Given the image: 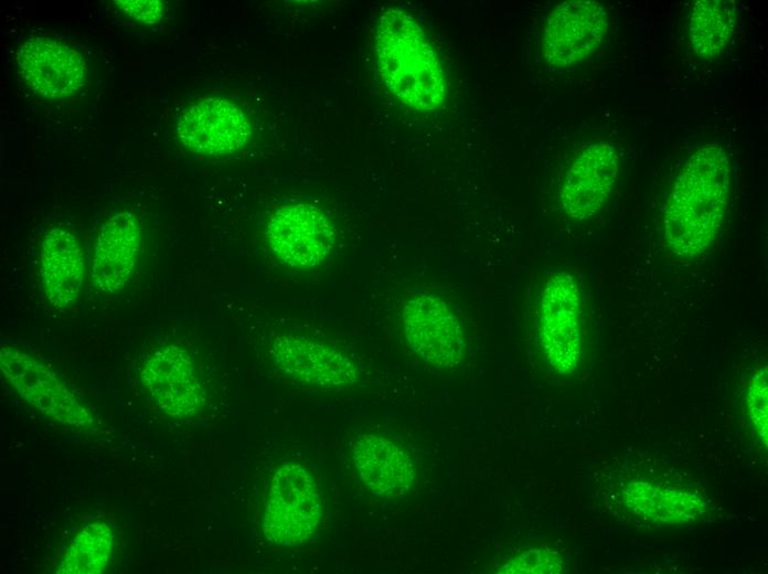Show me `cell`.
<instances>
[{
	"label": "cell",
	"instance_id": "cell-1",
	"mask_svg": "<svg viewBox=\"0 0 768 574\" xmlns=\"http://www.w3.org/2000/svg\"><path fill=\"white\" fill-rule=\"evenodd\" d=\"M732 190L727 152L706 145L686 160L670 191L663 213V236L679 258L706 253L723 225Z\"/></svg>",
	"mask_w": 768,
	"mask_h": 574
},
{
	"label": "cell",
	"instance_id": "cell-2",
	"mask_svg": "<svg viewBox=\"0 0 768 574\" xmlns=\"http://www.w3.org/2000/svg\"><path fill=\"white\" fill-rule=\"evenodd\" d=\"M374 51L387 89L405 106L418 111L440 108L447 97L442 64L427 33L404 9H386L378 18Z\"/></svg>",
	"mask_w": 768,
	"mask_h": 574
},
{
	"label": "cell",
	"instance_id": "cell-3",
	"mask_svg": "<svg viewBox=\"0 0 768 574\" xmlns=\"http://www.w3.org/2000/svg\"><path fill=\"white\" fill-rule=\"evenodd\" d=\"M583 291L577 277L565 269L551 274L536 301L541 349L550 368L574 373L583 357Z\"/></svg>",
	"mask_w": 768,
	"mask_h": 574
},
{
	"label": "cell",
	"instance_id": "cell-4",
	"mask_svg": "<svg viewBox=\"0 0 768 574\" xmlns=\"http://www.w3.org/2000/svg\"><path fill=\"white\" fill-rule=\"evenodd\" d=\"M399 320L408 348L425 363L451 370L463 360L467 343L461 318L441 295L412 291L401 304Z\"/></svg>",
	"mask_w": 768,
	"mask_h": 574
},
{
	"label": "cell",
	"instance_id": "cell-5",
	"mask_svg": "<svg viewBox=\"0 0 768 574\" xmlns=\"http://www.w3.org/2000/svg\"><path fill=\"white\" fill-rule=\"evenodd\" d=\"M322 518V498L314 477L297 463L274 474L262 517L268 542L297 546L310 540Z\"/></svg>",
	"mask_w": 768,
	"mask_h": 574
},
{
	"label": "cell",
	"instance_id": "cell-6",
	"mask_svg": "<svg viewBox=\"0 0 768 574\" xmlns=\"http://www.w3.org/2000/svg\"><path fill=\"white\" fill-rule=\"evenodd\" d=\"M2 379L31 407L51 421L71 427L88 428L94 416L61 378L43 361L19 349L0 350Z\"/></svg>",
	"mask_w": 768,
	"mask_h": 574
},
{
	"label": "cell",
	"instance_id": "cell-7",
	"mask_svg": "<svg viewBox=\"0 0 768 574\" xmlns=\"http://www.w3.org/2000/svg\"><path fill=\"white\" fill-rule=\"evenodd\" d=\"M268 351L280 374L311 389L344 390L359 380L358 365L348 353L312 337L279 333L271 339Z\"/></svg>",
	"mask_w": 768,
	"mask_h": 574
},
{
	"label": "cell",
	"instance_id": "cell-8",
	"mask_svg": "<svg viewBox=\"0 0 768 574\" xmlns=\"http://www.w3.org/2000/svg\"><path fill=\"white\" fill-rule=\"evenodd\" d=\"M265 236L278 261L295 269L321 265L335 244L329 217L316 205L302 202L276 209L268 216Z\"/></svg>",
	"mask_w": 768,
	"mask_h": 574
},
{
	"label": "cell",
	"instance_id": "cell-9",
	"mask_svg": "<svg viewBox=\"0 0 768 574\" xmlns=\"http://www.w3.org/2000/svg\"><path fill=\"white\" fill-rule=\"evenodd\" d=\"M608 26V13L598 1L567 0L559 3L544 25V60L556 67L584 61L599 47Z\"/></svg>",
	"mask_w": 768,
	"mask_h": 574
},
{
	"label": "cell",
	"instance_id": "cell-10",
	"mask_svg": "<svg viewBox=\"0 0 768 574\" xmlns=\"http://www.w3.org/2000/svg\"><path fill=\"white\" fill-rule=\"evenodd\" d=\"M617 148L606 141L587 146L573 160L559 190L563 213L578 222L596 215L610 196L619 174Z\"/></svg>",
	"mask_w": 768,
	"mask_h": 574
},
{
	"label": "cell",
	"instance_id": "cell-11",
	"mask_svg": "<svg viewBox=\"0 0 768 574\" xmlns=\"http://www.w3.org/2000/svg\"><path fill=\"white\" fill-rule=\"evenodd\" d=\"M179 140L189 150L209 156L233 153L252 135L248 117L234 103L209 97L188 106L177 123Z\"/></svg>",
	"mask_w": 768,
	"mask_h": 574
},
{
	"label": "cell",
	"instance_id": "cell-12",
	"mask_svg": "<svg viewBox=\"0 0 768 574\" xmlns=\"http://www.w3.org/2000/svg\"><path fill=\"white\" fill-rule=\"evenodd\" d=\"M141 383L161 410L177 418L199 414L206 394L190 354L177 344L153 352L141 368Z\"/></svg>",
	"mask_w": 768,
	"mask_h": 574
},
{
	"label": "cell",
	"instance_id": "cell-13",
	"mask_svg": "<svg viewBox=\"0 0 768 574\" xmlns=\"http://www.w3.org/2000/svg\"><path fill=\"white\" fill-rule=\"evenodd\" d=\"M17 65L25 84L36 94L51 99L71 96L87 82L83 56L47 36L26 40L18 50Z\"/></svg>",
	"mask_w": 768,
	"mask_h": 574
},
{
	"label": "cell",
	"instance_id": "cell-14",
	"mask_svg": "<svg viewBox=\"0 0 768 574\" xmlns=\"http://www.w3.org/2000/svg\"><path fill=\"white\" fill-rule=\"evenodd\" d=\"M141 246V225L128 210L108 217L94 247L90 279L104 294H116L130 280Z\"/></svg>",
	"mask_w": 768,
	"mask_h": 574
},
{
	"label": "cell",
	"instance_id": "cell-15",
	"mask_svg": "<svg viewBox=\"0 0 768 574\" xmlns=\"http://www.w3.org/2000/svg\"><path fill=\"white\" fill-rule=\"evenodd\" d=\"M353 459L363 483L384 498L406 493L415 480V467L409 456L392 439L365 434L353 445Z\"/></svg>",
	"mask_w": 768,
	"mask_h": 574
},
{
	"label": "cell",
	"instance_id": "cell-16",
	"mask_svg": "<svg viewBox=\"0 0 768 574\" xmlns=\"http://www.w3.org/2000/svg\"><path fill=\"white\" fill-rule=\"evenodd\" d=\"M84 256L74 234L63 227L51 228L42 241L40 275L50 304L64 310L78 299L84 284Z\"/></svg>",
	"mask_w": 768,
	"mask_h": 574
},
{
	"label": "cell",
	"instance_id": "cell-17",
	"mask_svg": "<svg viewBox=\"0 0 768 574\" xmlns=\"http://www.w3.org/2000/svg\"><path fill=\"white\" fill-rule=\"evenodd\" d=\"M627 508L647 520L662 523H684L703 513L702 499L692 491L633 481L623 490Z\"/></svg>",
	"mask_w": 768,
	"mask_h": 574
},
{
	"label": "cell",
	"instance_id": "cell-18",
	"mask_svg": "<svg viewBox=\"0 0 768 574\" xmlns=\"http://www.w3.org/2000/svg\"><path fill=\"white\" fill-rule=\"evenodd\" d=\"M735 20L734 1H696L689 22V36L694 52L702 57L719 55L730 41Z\"/></svg>",
	"mask_w": 768,
	"mask_h": 574
},
{
	"label": "cell",
	"instance_id": "cell-19",
	"mask_svg": "<svg viewBox=\"0 0 768 574\" xmlns=\"http://www.w3.org/2000/svg\"><path fill=\"white\" fill-rule=\"evenodd\" d=\"M114 543L111 529L103 522L83 528L68 544L60 563L61 574H97L108 564Z\"/></svg>",
	"mask_w": 768,
	"mask_h": 574
},
{
	"label": "cell",
	"instance_id": "cell-20",
	"mask_svg": "<svg viewBox=\"0 0 768 574\" xmlns=\"http://www.w3.org/2000/svg\"><path fill=\"white\" fill-rule=\"evenodd\" d=\"M564 568L563 557L551 549H530L510 559L498 568L505 574H557Z\"/></svg>",
	"mask_w": 768,
	"mask_h": 574
},
{
	"label": "cell",
	"instance_id": "cell-21",
	"mask_svg": "<svg viewBox=\"0 0 768 574\" xmlns=\"http://www.w3.org/2000/svg\"><path fill=\"white\" fill-rule=\"evenodd\" d=\"M768 386L767 368L755 373L747 391V405L750 418L767 446L768 437Z\"/></svg>",
	"mask_w": 768,
	"mask_h": 574
},
{
	"label": "cell",
	"instance_id": "cell-22",
	"mask_svg": "<svg viewBox=\"0 0 768 574\" xmlns=\"http://www.w3.org/2000/svg\"><path fill=\"white\" fill-rule=\"evenodd\" d=\"M117 7L134 20L153 24L161 20L163 4L159 0H116Z\"/></svg>",
	"mask_w": 768,
	"mask_h": 574
}]
</instances>
